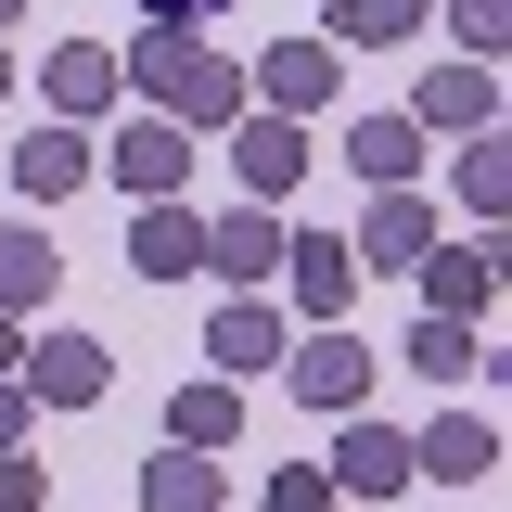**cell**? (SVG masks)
Returning a JSON list of instances; mask_svg holds the SVG:
<instances>
[{
  "mask_svg": "<svg viewBox=\"0 0 512 512\" xmlns=\"http://www.w3.org/2000/svg\"><path fill=\"white\" fill-rule=\"evenodd\" d=\"M116 77L141 90V116H167V128H231L244 116V64L205 52V26H141V52Z\"/></svg>",
  "mask_w": 512,
  "mask_h": 512,
  "instance_id": "cell-1",
  "label": "cell"
},
{
  "mask_svg": "<svg viewBox=\"0 0 512 512\" xmlns=\"http://www.w3.org/2000/svg\"><path fill=\"white\" fill-rule=\"evenodd\" d=\"M282 384H295V397H308V410H333V423H346V410H359V397H372V346H359V333H346V320H320L308 346H282Z\"/></svg>",
  "mask_w": 512,
  "mask_h": 512,
  "instance_id": "cell-2",
  "label": "cell"
},
{
  "mask_svg": "<svg viewBox=\"0 0 512 512\" xmlns=\"http://www.w3.org/2000/svg\"><path fill=\"white\" fill-rule=\"evenodd\" d=\"M231 180H244V205H282V192L308 180V128L244 103V116H231Z\"/></svg>",
  "mask_w": 512,
  "mask_h": 512,
  "instance_id": "cell-3",
  "label": "cell"
},
{
  "mask_svg": "<svg viewBox=\"0 0 512 512\" xmlns=\"http://www.w3.org/2000/svg\"><path fill=\"white\" fill-rule=\"evenodd\" d=\"M320 487H333V500H397V487H410V436L372 423V410H346V436H333V461H320Z\"/></svg>",
  "mask_w": 512,
  "mask_h": 512,
  "instance_id": "cell-4",
  "label": "cell"
},
{
  "mask_svg": "<svg viewBox=\"0 0 512 512\" xmlns=\"http://www.w3.org/2000/svg\"><path fill=\"white\" fill-rule=\"evenodd\" d=\"M282 244H295L282 205H231V218H205V269H218L231 295H269V282H282Z\"/></svg>",
  "mask_w": 512,
  "mask_h": 512,
  "instance_id": "cell-5",
  "label": "cell"
},
{
  "mask_svg": "<svg viewBox=\"0 0 512 512\" xmlns=\"http://www.w3.org/2000/svg\"><path fill=\"white\" fill-rule=\"evenodd\" d=\"M13 372H26V410H90V397L116 384V346H90V333H39Z\"/></svg>",
  "mask_w": 512,
  "mask_h": 512,
  "instance_id": "cell-6",
  "label": "cell"
},
{
  "mask_svg": "<svg viewBox=\"0 0 512 512\" xmlns=\"http://www.w3.org/2000/svg\"><path fill=\"white\" fill-rule=\"evenodd\" d=\"M103 167H116V192H128V205H167V192L192 180V128H167V116H128L116 141H103Z\"/></svg>",
  "mask_w": 512,
  "mask_h": 512,
  "instance_id": "cell-7",
  "label": "cell"
},
{
  "mask_svg": "<svg viewBox=\"0 0 512 512\" xmlns=\"http://www.w3.org/2000/svg\"><path fill=\"white\" fill-rule=\"evenodd\" d=\"M244 103H269V116H320V103H333V39H282V52H256Z\"/></svg>",
  "mask_w": 512,
  "mask_h": 512,
  "instance_id": "cell-8",
  "label": "cell"
},
{
  "mask_svg": "<svg viewBox=\"0 0 512 512\" xmlns=\"http://www.w3.org/2000/svg\"><path fill=\"white\" fill-rule=\"evenodd\" d=\"M282 282H295L308 320H346V308H359V256H346V231H295V244H282Z\"/></svg>",
  "mask_w": 512,
  "mask_h": 512,
  "instance_id": "cell-9",
  "label": "cell"
},
{
  "mask_svg": "<svg viewBox=\"0 0 512 512\" xmlns=\"http://www.w3.org/2000/svg\"><path fill=\"white\" fill-rule=\"evenodd\" d=\"M205 359H218V384L282 372V308H269V295H231V308L205 320Z\"/></svg>",
  "mask_w": 512,
  "mask_h": 512,
  "instance_id": "cell-10",
  "label": "cell"
},
{
  "mask_svg": "<svg viewBox=\"0 0 512 512\" xmlns=\"http://www.w3.org/2000/svg\"><path fill=\"white\" fill-rule=\"evenodd\" d=\"M410 269H423V308L436 320H487V295H500V244H423Z\"/></svg>",
  "mask_w": 512,
  "mask_h": 512,
  "instance_id": "cell-11",
  "label": "cell"
},
{
  "mask_svg": "<svg viewBox=\"0 0 512 512\" xmlns=\"http://www.w3.org/2000/svg\"><path fill=\"white\" fill-rule=\"evenodd\" d=\"M410 474H436V487H487V474H500V423H487V410H448L436 436H410Z\"/></svg>",
  "mask_w": 512,
  "mask_h": 512,
  "instance_id": "cell-12",
  "label": "cell"
},
{
  "mask_svg": "<svg viewBox=\"0 0 512 512\" xmlns=\"http://www.w3.org/2000/svg\"><path fill=\"white\" fill-rule=\"evenodd\" d=\"M128 269H141V282H180V269H205V218H192L180 192L128 218Z\"/></svg>",
  "mask_w": 512,
  "mask_h": 512,
  "instance_id": "cell-13",
  "label": "cell"
},
{
  "mask_svg": "<svg viewBox=\"0 0 512 512\" xmlns=\"http://www.w3.org/2000/svg\"><path fill=\"white\" fill-rule=\"evenodd\" d=\"M423 244H436V205H423V192H372V218L346 231V256H359V269H410Z\"/></svg>",
  "mask_w": 512,
  "mask_h": 512,
  "instance_id": "cell-14",
  "label": "cell"
},
{
  "mask_svg": "<svg viewBox=\"0 0 512 512\" xmlns=\"http://www.w3.org/2000/svg\"><path fill=\"white\" fill-rule=\"evenodd\" d=\"M90 167H103V141H90V128H64V116H39V141L13 154V180H26V205H64V192L90 180Z\"/></svg>",
  "mask_w": 512,
  "mask_h": 512,
  "instance_id": "cell-15",
  "label": "cell"
},
{
  "mask_svg": "<svg viewBox=\"0 0 512 512\" xmlns=\"http://www.w3.org/2000/svg\"><path fill=\"white\" fill-rule=\"evenodd\" d=\"M39 103H52L64 128H77V116H103V103H116V52H103V39H64V52L39 64Z\"/></svg>",
  "mask_w": 512,
  "mask_h": 512,
  "instance_id": "cell-16",
  "label": "cell"
},
{
  "mask_svg": "<svg viewBox=\"0 0 512 512\" xmlns=\"http://www.w3.org/2000/svg\"><path fill=\"white\" fill-rule=\"evenodd\" d=\"M487 116H500V77L487 64H436L423 103H410V128H461V141H487Z\"/></svg>",
  "mask_w": 512,
  "mask_h": 512,
  "instance_id": "cell-17",
  "label": "cell"
},
{
  "mask_svg": "<svg viewBox=\"0 0 512 512\" xmlns=\"http://www.w3.org/2000/svg\"><path fill=\"white\" fill-rule=\"evenodd\" d=\"M218 500H231L218 448H154L141 461V512H218Z\"/></svg>",
  "mask_w": 512,
  "mask_h": 512,
  "instance_id": "cell-18",
  "label": "cell"
},
{
  "mask_svg": "<svg viewBox=\"0 0 512 512\" xmlns=\"http://www.w3.org/2000/svg\"><path fill=\"white\" fill-rule=\"evenodd\" d=\"M346 167L372 192H410V167H423V128L410 116H359V141H346Z\"/></svg>",
  "mask_w": 512,
  "mask_h": 512,
  "instance_id": "cell-19",
  "label": "cell"
},
{
  "mask_svg": "<svg viewBox=\"0 0 512 512\" xmlns=\"http://www.w3.org/2000/svg\"><path fill=\"white\" fill-rule=\"evenodd\" d=\"M52 269H64L52 231H26V218H13V231H0V320H26V308H39V295H52Z\"/></svg>",
  "mask_w": 512,
  "mask_h": 512,
  "instance_id": "cell-20",
  "label": "cell"
},
{
  "mask_svg": "<svg viewBox=\"0 0 512 512\" xmlns=\"http://www.w3.org/2000/svg\"><path fill=\"white\" fill-rule=\"evenodd\" d=\"M410 26H423V0H333V26H320V39H333V52H397Z\"/></svg>",
  "mask_w": 512,
  "mask_h": 512,
  "instance_id": "cell-21",
  "label": "cell"
},
{
  "mask_svg": "<svg viewBox=\"0 0 512 512\" xmlns=\"http://www.w3.org/2000/svg\"><path fill=\"white\" fill-rule=\"evenodd\" d=\"M397 359H410V372H436V384H461V372H487V346H474V320H436V308H423V333H410Z\"/></svg>",
  "mask_w": 512,
  "mask_h": 512,
  "instance_id": "cell-22",
  "label": "cell"
},
{
  "mask_svg": "<svg viewBox=\"0 0 512 512\" xmlns=\"http://www.w3.org/2000/svg\"><path fill=\"white\" fill-rule=\"evenodd\" d=\"M244 436V397H231V384H192L180 410H167V448H231Z\"/></svg>",
  "mask_w": 512,
  "mask_h": 512,
  "instance_id": "cell-23",
  "label": "cell"
},
{
  "mask_svg": "<svg viewBox=\"0 0 512 512\" xmlns=\"http://www.w3.org/2000/svg\"><path fill=\"white\" fill-rule=\"evenodd\" d=\"M461 205H474V218H500V205H512V167H500V141H474V154H461Z\"/></svg>",
  "mask_w": 512,
  "mask_h": 512,
  "instance_id": "cell-24",
  "label": "cell"
},
{
  "mask_svg": "<svg viewBox=\"0 0 512 512\" xmlns=\"http://www.w3.org/2000/svg\"><path fill=\"white\" fill-rule=\"evenodd\" d=\"M269 512H346V500L320 487V461H282V474H269Z\"/></svg>",
  "mask_w": 512,
  "mask_h": 512,
  "instance_id": "cell-25",
  "label": "cell"
},
{
  "mask_svg": "<svg viewBox=\"0 0 512 512\" xmlns=\"http://www.w3.org/2000/svg\"><path fill=\"white\" fill-rule=\"evenodd\" d=\"M448 26H461V39H474V52H500V39H512V0H461V13H448Z\"/></svg>",
  "mask_w": 512,
  "mask_h": 512,
  "instance_id": "cell-26",
  "label": "cell"
},
{
  "mask_svg": "<svg viewBox=\"0 0 512 512\" xmlns=\"http://www.w3.org/2000/svg\"><path fill=\"white\" fill-rule=\"evenodd\" d=\"M39 487H52V474H39V461H13V448H0V512H39Z\"/></svg>",
  "mask_w": 512,
  "mask_h": 512,
  "instance_id": "cell-27",
  "label": "cell"
},
{
  "mask_svg": "<svg viewBox=\"0 0 512 512\" xmlns=\"http://www.w3.org/2000/svg\"><path fill=\"white\" fill-rule=\"evenodd\" d=\"M231 0H141V26H218Z\"/></svg>",
  "mask_w": 512,
  "mask_h": 512,
  "instance_id": "cell-28",
  "label": "cell"
},
{
  "mask_svg": "<svg viewBox=\"0 0 512 512\" xmlns=\"http://www.w3.org/2000/svg\"><path fill=\"white\" fill-rule=\"evenodd\" d=\"M13 436H26V384L0 372V448H13Z\"/></svg>",
  "mask_w": 512,
  "mask_h": 512,
  "instance_id": "cell-29",
  "label": "cell"
},
{
  "mask_svg": "<svg viewBox=\"0 0 512 512\" xmlns=\"http://www.w3.org/2000/svg\"><path fill=\"white\" fill-rule=\"evenodd\" d=\"M13 359H26V333H13V320H0V372H13Z\"/></svg>",
  "mask_w": 512,
  "mask_h": 512,
  "instance_id": "cell-30",
  "label": "cell"
},
{
  "mask_svg": "<svg viewBox=\"0 0 512 512\" xmlns=\"http://www.w3.org/2000/svg\"><path fill=\"white\" fill-rule=\"evenodd\" d=\"M13 13H26V0H0V26H13Z\"/></svg>",
  "mask_w": 512,
  "mask_h": 512,
  "instance_id": "cell-31",
  "label": "cell"
},
{
  "mask_svg": "<svg viewBox=\"0 0 512 512\" xmlns=\"http://www.w3.org/2000/svg\"><path fill=\"white\" fill-rule=\"evenodd\" d=\"M0 77H13V52H0Z\"/></svg>",
  "mask_w": 512,
  "mask_h": 512,
  "instance_id": "cell-32",
  "label": "cell"
}]
</instances>
